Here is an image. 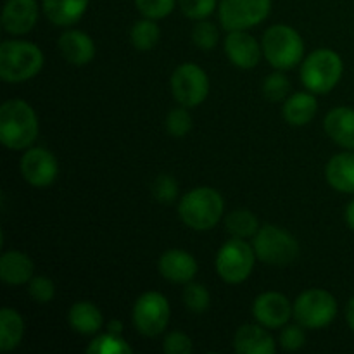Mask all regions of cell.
Segmentation results:
<instances>
[{
  "mask_svg": "<svg viewBox=\"0 0 354 354\" xmlns=\"http://www.w3.org/2000/svg\"><path fill=\"white\" fill-rule=\"evenodd\" d=\"M325 133L346 151H354V109L339 106L328 111L324 120Z\"/></svg>",
  "mask_w": 354,
  "mask_h": 354,
  "instance_id": "ac0fdd59",
  "label": "cell"
},
{
  "mask_svg": "<svg viewBox=\"0 0 354 354\" xmlns=\"http://www.w3.org/2000/svg\"><path fill=\"white\" fill-rule=\"evenodd\" d=\"M138 12L149 19H165L173 12L178 0H133Z\"/></svg>",
  "mask_w": 354,
  "mask_h": 354,
  "instance_id": "d6a6232c",
  "label": "cell"
},
{
  "mask_svg": "<svg viewBox=\"0 0 354 354\" xmlns=\"http://www.w3.org/2000/svg\"><path fill=\"white\" fill-rule=\"evenodd\" d=\"M151 192L159 204H173L178 199V182L171 175H159L152 182Z\"/></svg>",
  "mask_w": 354,
  "mask_h": 354,
  "instance_id": "836d02e7",
  "label": "cell"
},
{
  "mask_svg": "<svg viewBox=\"0 0 354 354\" xmlns=\"http://www.w3.org/2000/svg\"><path fill=\"white\" fill-rule=\"evenodd\" d=\"M225 52L234 66L241 69H254L263 55V47L248 31H228L225 38Z\"/></svg>",
  "mask_w": 354,
  "mask_h": 354,
  "instance_id": "9a60e30c",
  "label": "cell"
},
{
  "mask_svg": "<svg viewBox=\"0 0 354 354\" xmlns=\"http://www.w3.org/2000/svg\"><path fill=\"white\" fill-rule=\"evenodd\" d=\"M90 0H41V9L55 26L68 28L78 23L88 9Z\"/></svg>",
  "mask_w": 354,
  "mask_h": 354,
  "instance_id": "7402d4cb",
  "label": "cell"
},
{
  "mask_svg": "<svg viewBox=\"0 0 354 354\" xmlns=\"http://www.w3.org/2000/svg\"><path fill=\"white\" fill-rule=\"evenodd\" d=\"M318 113V100L313 92H297L287 97L283 102V120L292 127H304L311 123Z\"/></svg>",
  "mask_w": 354,
  "mask_h": 354,
  "instance_id": "603a6c76",
  "label": "cell"
},
{
  "mask_svg": "<svg viewBox=\"0 0 354 354\" xmlns=\"http://www.w3.org/2000/svg\"><path fill=\"white\" fill-rule=\"evenodd\" d=\"M325 178L337 192L354 194V151L335 154L325 166Z\"/></svg>",
  "mask_w": 354,
  "mask_h": 354,
  "instance_id": "ffe728a7",
  "label": "cell"
},
{
  "mask_svg": "<svg viewBox=\"0 0 354 354\" xmlns=\"http://www.w3.org/2000/svg\"><path fill=\"white\" fill-rule=\"evenodd\" d=\"M165 124H166V131H168L171 137L182 138L185 137V135H189L194 127V121L189 113V107L180 106L169 111V114L166 116Z\"/></svg>",
  "mask_w": 354,
  "mask_h": 354,
  "instance_id": "1f68e13d",
  "label": "cell"
},
{
  "mask_svg": "<svg viewBox=\"0 0 354 354\" xmlns=\"http://www.w3.org/2000/svg\"><path fill=\"white\" fill-rule=\"evenodd\" d=\"M183 303H185V306L192 313H204L211 304L209 290L203 283H197L192 280V282L185 283V289H183Z\"/></svg>",
  "mask_w": 354,
  "mask_h": 354,
  "instance_id": "4dcf8cb0",
  "label": "cell"
},
{
  "mask_svg": "<svg viewBox=\"0 0 354 354\" xmlns=\"http://www.w3.org/2000/svg\"><path fill=\"white\" fill-rule=\"evenodd\" d=\"M279 341L282 349H286V351H299L306 344V334H304L303 325L287 324L286 327H282Z\"/></svg>",
  "mask_w": 354,
  "mask_h": 354,
  "instance_id": "8d00e7d4",
  "label": "cell"
},
{
  "mask_svg": "<svg viewBox=\"0 0 354 354\" xmlns=\"http://www.w3.org/2000/svg\"><path fill=\"white\" fill-rule=\"evenodd\" d=\"M256 252L252 244H249L245 239L232 237L225 242L216 254V273L220 279L227 283H242L249 279L256 263Z\"/></svg>",
  "mask_w": 354,
  "mask_h": 354,
  "instance_id": "52a82bcc",
  "label": "cell"
},
{
  "mask_svg": "<svg viewBox=\"0 0 354 354\" xmlns=\"http://www.w3.org/2000/svg\"><path fill=\"white\" fill-rule=\"evenodd\" d=\"M88 354H131L133 349L123 339V335H114L111 332L102 335H97L92 339L86 348Z\"/></svg>",
  "mask_w": 354,
  "mask_h": 354,
  "instance_id": "83f0119b",
  "label": "cell"
},
{
  "mask_svg": "<svg viewBox=\"0 0 354 354\" xmlns=\"http://www.w3.org/2000/svg\"><path fill=\"white\" fill-rule=\"evenodd\" d=\"M344 64L341 55L332 48H318L301 62V82L310 92L325 95L341 82Z\"/></svg>",
  "mask_w": 354,
  "mask_h": 354,
  "instance_id": "277c9868",
  "label": "cell"
},
{
  "mask_svg": "<svg viewBox=\"0 0 354 354\" xmlns=\"http://www.w3.org/2000/svg\"><path fill=\"white\" fill-rule=\"evenodd\" d=\"M234 349L239 354H273L275 341L263 325H242L235 332Z\"/></svg>",
  "mask_w": 354,
  "mask_h": 354,
  "instance_id": "d6986e66",
  "label": "cell"
},
{
  "mask_svg": "<svg viewBox=\"0 0 354 354\" xmlns=\"http://www.w3.org/2000/svg\"><path fill=\"white\" fill-rule=\"evenodd\" d=\"M178 6L189 19L201 21L207 19L218 9V0H178Z\"/></svg>",
  "mask_w": 354,
  "mask_h": 354,
  "instance_id": "d590c367",
  "label": "cell"
},
{
  "mask_svg": "<svg viewBox=\"0 0 354 354\" xmlns=\"http://www.w3.org/2000/svg\"><path fill=\"white\" fill-rule=\"evenodd\" d=\"M346 320H348V325L354 332V296L349 299L348 306H346Z\"/></svg>",
  "mask_w": 354,
  "mask_h": 354,
  "instance_id": "ab89813d",
  "label": "cell"
},
{
  "mask_svg": "<svg viewBox=\"0 0 354 354\" xmlns=\"http://www.w3.org/2000/svg\"><path fill=\"white\" fill-rule=\"evenodd\" d=\"M28 292H30L31 299L38 304H47L54 299L55 296V283L54 280L48 277L38 275L28 282Z\"/></svg>",
  "mask_w": 354,
  "mask_h": 354,
  "instance_id": "e575fe53",
  "label": "cell"
},
{
  "mask_svg": "<svg viewBox=\"0 0 354 354\" xmlns=\"http://www.w3.org/2000/svg\"><path fill=\"white\" fill-rule=\"evenodd\" d=\"M263 55L280 71L296 68L304 59L303 37L287 24H273L263 35Z\"/></svg>",
  "mask_w": 354,
  "mask_h": 354,
  "instance_id": "5b68a950",
  "label": "cell"
},
{
  "mask_svg": "<svg viewBox=\"0 0 354 354\" xmlns=\"http://www.w3.org/2000/svg\"><path fill=\"white\" fill-rule=\"evenodd\" d=\"M252 315L256 322L266 328H282L294 317V304L282 292L268 290L259 294L252 304Z\"/></svg>",
  "mask_w": 354,
  "mask_h": 354,
  "instance_id": "4fadbf2b",
  "label": "cell"
},
{
  "mask_svg": "<svg viewBox=\"0 0 354 354\" xmlns=\"http://www.w3.org/2000/svg\"><path fill=\"white\" fill-rule=\"evenodd\" d=\"M38 14L37 0H7L2 9V28L14 37L26 35L37 24Z\"/></svg>",
  "mask_w": 354,
  "mask_h": 354,
  "instance_id": "5bb4252c",
  "label": "cell"
},
{
  "mask_svg": "<svg viewBox=\"0 0 354 354\" xmlns=\"http://www.w3.org/2000/svg\"><path fill=\"white\" fill-rule=\"evenodd\" d=\"M159 38H161V30L156 19H149V17L138 19L130 30L131 45L140 52L152 50L158 45Z\"/></svg>",
  "mask_w": 354,
  "mask_h": 354,
  "instance_id": "4316f807",
  "label": "cell"
},
{
  "mask_svg": "<svg viewBox=\"0 0 354 354\" xmlns=\"http://www.w3.org/2000/svg\"><path fill=\"white\" fill-rule=\"evenodd\" d=\"M123 330H124V325L121 320H109L107 322V332H111V334L114 335H123Z\"/></svg>",
  "mask_w": 354,
  "mask_h": 354,
  "instance_id": "f35d334b",
  "label": "cell"
},
{
  "mask_svg": "<svg viewBox=\"0 0 354 354\" xmlns=\"http://www.w3.org/2000/svg\"><path fill=\"white\" fill-rule=\"evenodd\" d=\"M171 92L176 102L185 107H197L207 99L209 78L201 66L194 62L180 64L171 75Z\"/></svg>",
  "mask_w": 354,
  "mask_h": 354,
  "instance_id": "8fae6325",
  "label": "cell"
},
{
  "mask_svg": "<svg viewBox=\"0 0 354 354\" xmlns=\"http://www.w3.org/2000/svg\"><path fill=\"white\" fill-rule=\"evenodd\" d=\"M256 258L272 266H286L299 256V242L283 228L263 225L252 237Z\"/></svg>",
  "mask_w": 354,
  "mask_h": 354,
  "instance_id": "8992f818",
  "label": "cell"
},
{
  "mask_svg": "<svg viewBox=\"0 0 354 354\" xmlns=\"http://www.w3.org/2000/svg\"><path fill=\"white\" fill-rule=\"evenodd\" d=\"M344 218H346V223H348V227L351 228V230H354V199L348 204V206H346Z\"/></svg>",
  "mask_w": 354,
  "mask_h": 354,
  "instance_id": "60d3db41",
  "label": "cell"
},
{
  "mask_svg": "<svg viewBox=\"0 0 354 354\" xmlns=\"http://www.w3.org/2000/svg\"><path fill=\"white\" fill-rule=\"evenodd\" d=\"M33 261L24 252L7 251L0 258V279L7 286H24L33 279Z\"/></svg>",
  "mask_w": 354,
  "mask_h": 354,
  "instance_id": "44dd1931",
  "label": "cell"
},
{
  "mask_svg": "<svg viewBox=\"0 0 354 354\" xmlns=\"http://www.w3.org/2000/svg\"><path fill=\"white\" fill-rule=\"evenodd\" d=\"M223 211V197L213 187H197L187 192L178 204L180 220L197 232L216 227Z\"/></svg>",
  "mask_w": 354,
  "mask_h": 354,
  "instance_id": "3957f363",
  "label": "cell"
},
{
  "mask_svg": "<svg viewBox=\"0 0 354 354\" xmlns=\"http://www.w3.org/2000/svg\"><path fill=\"white\" fill-rule=\"evenodd\" d=\"M272 0H220L218 17L227 31H248L270 16Z\"/></svg>",
  "mask_w": 354,
  "mask_h": 354,
  "instance_id": "30bf717a",
  "label": "cell"
},
{
  "mask_svg": "<svg viewBox=\"0 0 354 354\" xmlns=\"http://www.w3.org/2000/svg\"><path fill=\"white\" fill-rule=\"evenodd\" d=\"M337 317V301L328 290L308 289L294 301V318L310 330L325 328Z\"/></svg>",
  "mask_w": 354,
  "mask_h": 354,
  "instance_id": "ba28073f",
  "label": "cell"
},
{
  "mask_svg": "<svg viewBox=\"0 0 354 354\" xmlns=\"http://www.w3.org/2000/svg\"><path fill=\"white\" fill-rule=\"evenodd\" d=\"M24 335V320L14 308L0 310V349L9 353L21 344Z\"/></svg>",
  "mask_w": 354,
  "mask_h": 354,
  "instance_id": "d4e9b609",
  "label": "cell"
},
{
  "mask_svg": "<svg viewBox=\"0 0 354 354\" xmlns=\"http://www.w3.org/2000/svg\"><path fill=\"white\" fill-rule=\"evenodd\" d=\"M21 175L37 189H45L52 185L57 178L59 165L55 156L45 147H30L21 158Z\"/></svg>",
  "mask_w": 354,
  "mask_h": 354,
  "instance_id": "7c38bea8",
  "label": "cell"
},
{
  "mask_svg": "<svg viewBox=\"0 0 354 354\" xmlns=\"http://www.w3.org/2000/svg\"><path fill=\"white\" fill-rule=\"evenodd\" d=\"M290 80L287 78V75L280 69H277L275 73L268 75L263 82L261 92L263 97L270 102H280V100H286L289 97L290 92Z\"/></svg>",
  "mask_w": 354,
  "mask_h": 354,
  "instance_id": "f1b7e54d",
  "label": "cell"
},
{
  "mask_svg": "<svg viewBox=\"0 0 354 354\" xmlns=\"http://www.w3.org/2000/svg\"><path fill=\"white\" fill-rule=\"evenodd\" d=\"M194 344L190 337L183 332H169L162 341V351L166 354H189L192 353Z\"/></svg>",
  "mask_w": 354,
  "mask_h": 354,
  "instance_id": "74e56055",
  "label": "cell"
},
{
  "mask_svg": "<svg viewBox=\"0 0 354 354\" xmlns=\"http://www.w3.org/2000/svg\"><path fill=\"white\" fill-rule=\"evenodd\" d=\"M192 41L197 48L204 52L213 50L220 41V31L214 23L207 19H201L192 28Z\"/></svg>",
  "mask_w": 354,
  "mask_h": 354,
  "instance_id": "f546056e",
  "label": "cell"
},
{
  "mask_svg": "<svg viewBox=\"0 0 354 354\" xmlns=\"http://www.w3.org/2000/svg\"><path fill=\"white\" fill-rule=\"evenodd\" d=\"M38 118L23 99H9L0 107V140L10 151H26L38 138Z\"/></svg>",
  "mask_w": 354,
  "mask_h": 354,
  "instance_id": "6da1fadb",
  "label": "cell"
},
{
  "mask_svg": "<svg viewBox=\"0 0 354 354\" xmlns=\"http://www.w3.org/2000/svg\"><path fill=\"white\" fill-rule=\"evenodd\" d=\"M225 227H227L228 234L232 237L237 239H251L258 234L259 220L254 213L248 209H237L232 211L227 218H225Z\"/></svg>",
  "mask_w": 354,
  "mask_h": 354,
  "instance_id": "484cf974",
  "label": "cell"
},
{
  "mask_svg": "<svg viewBox=\"0 0 354 354\" xmlns=\"http://www.w3.org/2000/svg\"><path fill=\"white\" fill-rule=\"evenodd\" d=\"M169 308L168 299L161 292L149 290L144 292L133 304L131 320L135 328L145 337H158L166 330L169 324Z\"/></svg>",
  "mask_w": 354,
  "mask_h": 354,
  "instance_id": "9c48e42d",
  "label": "cell"
},
{
  "mask_svg": "<svg viewBox=\"0 0 354 354\" xmlns=\"http://www.w3.org/2000/svg\"><path fill=\"white\" fill-rule=\"evenodd\" d=\"M59 50L73 66H85L95 57V44L92 37L82 30H66L59 37Z\"/></svg>",
  "mask_w": 354,
  "mask_h": 354,
  "instance_id": "e0dca14e",
  "label": "cell"
},
{
  "mask_svg": "<svg viewBox=\"0 0 354 354\" xmlns=\"http://www.w3.org/2000/svg\"><path fill=\"white\" fill-rule=\"evenodd\" d=\"M44 52L26 40H6L0 45V78L6 83H24L44 68Z\"/></svg>",
  "mask_w": 354,
  "mask_h": 354,
  "instance_id": "7a4b0ae2",
  "label": "cell"
},
{
  "mask_svg": "<svg viewBox=\"0 0 354 354\" xmlns=\"http://www.w3.org/2000/svg\"><path fill=\"white\" fill-rule=\"evenodd\" d=\"M68 322L75 332L82 335H95L104 327V318L99 308L90 301H80L71 306Z\"/></svg>",
  "mask_w": 354,
  "mask_h": 354,
  "instance_id": "cb8c5ba5",
  "label": "cell"
},
{
  "mask_svg": "<svg viewBox=\"0 0 354 354\" xmlns=\"http://www.w3.org/2000/svg\"><path fill=\"white\" fill-rule=\"evenodd\" d=\"M158 270L162 279L173 283H189L197 275L196 258L183 249H169L162 252L158 261Z\"/></svg>",
  "mask_w": 354,
  "mask_h": 354,
  "instance_id": "2e32d148",
  "label": "cell"
}]
</instances>
